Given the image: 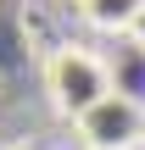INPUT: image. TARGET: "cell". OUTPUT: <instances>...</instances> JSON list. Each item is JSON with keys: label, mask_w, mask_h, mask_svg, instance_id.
Returning <instances> with one entry per match:
<instances>
[{"label": "cell", "mask_w": 145, "mask_h": 150, "mask_svg": "<svg viewBox=\"0 0 145 150\" xmlns=\"http://www.w3.org/2000/svg\"><path fill=\"white\" fill-rule=\"evenodd\" d=\"M117 83H112V61H101L95 50H84V45H61L50 61H45V95H50V106L61 111V117H84V111H95L106 95H112Z\"/></svg>", "instance_id": "1"}, {"label": "cell", "mask_w": 145, "mask_h": 150, "mask_svg": "<svg viewBox=\"0 0 145 150\" xmlns=\"http://www.w3.org/2000/svg\"><path fill=\"white\" fill-rule=\"evenodd\" d=\"M73 6H84V0H73Z\"/></svg>", "instance_id": "6"}, {"label": "cell", "mask_w": 145, "mask_h": 150, "mask_svg": "<svg viewBox=\"0 0 145 150\" xmlns=\"http://www.w3.org/2000/svg\"><path fill=\"white\" fill-rule=\"evenodd\" d=\"M129 39H134V45H140V50H145V17H140V28H134V33H129Z\"/></svg>", "instance_id": "4"}, {"label": "cell", "mask_w": 145, "mask_h": 150, "mask_svg": "<svg viewBox=\"0 0 145 150\" xmlns=\"http://www.w3.org/2000/svg\"><path fill=\"white\" fill-rule=\"evenodd\" d=\"M78 139H84V150H134V145H145V100L112 89L95 111L78 117Z\"/></svg>", "instance_id": "2"}, {"label": "cell", "mask_w": 145, "mask_h": 150, "mask_svg": "<svg viewBox=\"0 0 145 150\" xmlns=\"http://www.w3.org/2000/svg\"><path fill=\"white\" fill-rule=\"evenodd\" d=\"M6 150H39V145H6Z\"/></svg>", "instance_id": "5"}, {"label": "cell", "mask_w": 145, "mask_h": 150, "mask_svg": "<svg viewBox=\"0 0 145 150\" xmlns=\"http://www.w3.org/2000/svg\"><path fill=\"white\" fill-rule=\"evenodd\" d=\"M78 11H84V22L101 28V33H134L140 17H145V0H84Z\"/></svg>", "instance_id": "3"}]
</instances>
